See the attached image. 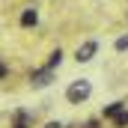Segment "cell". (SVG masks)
Segmentation results:
<instances>
[{
  "label": "cell",
  "instance_id": "6da1fadb",
  "mask_svg": "<svg viewBox=\"0 0 128 128\" xmlns=\"http://www.w3.org/2000/svg\"><path fill=\"white\" fill-rule=\"evenodd\" d=\"M90 96H92V84H90L86 78L72 80V84H68V90H66V101H68V104H84Z\"/></svg>",
  "mask_w": 128,
  "mask_h": 128
},
{
  "label": "cell",
  "instance_id": "7a4b0ae2",
  "mask_svg": "<svg viewBox=\"0 0 128 128\" xmlns=\"http://www.w3.org/2000/svg\"><path fill=\"white\" fill-rule=\"evenodd\" d=\"M51 80H54V68H48V66L30 74V84H33V90H45V86H51Z\"/></svg>",
  "mask_w": 128,
  "mask_h": 128
},
{
  "label": "cell",
  "instance_id": "3957f363",
  "mask_svg": "<svg viewBox=\"0 0 128 128\" xmlns=\"http://www.w3.org/2000/svg\"><path fill=\"white\" fill-rule=\"evenodd\" d=\"M96 54H98V42H96V39H90V42L78 45V51H74V60H78V63H90Z\"/></svg>",
  "mask_w": 128,
  "mask_h": 128
},
{
  "label": "cell",
  "instance_id": "277c9868",
  "mask_svg": "<svg viewBox=\"0 0 128 128\" xmlns=\"http://www.w3.org/2000/svg\"><path fill=\"white\" fill-rule=\"evenodd\" d=\"M39 24V12L36 9H24L21 12V27H36Z\"/></svg>",
  "mask_w": 128,
  "mask_h": 128
},
{
  "label": "cell",
  "instance_id": "5b68a950",
  "mask_svg": "<svg viewBox=\"0 0 128 128\" xmlns=\"http://www.w3.org/2000/svg\"><path fill=\"white\" fill-rule=\"evenodd\" d=\"M119 110H122V101H113V104H107V107L101 110V116H104V119H113Z\"/></svg>",
  "mask_w": 128,
  "mask_h": 128
},
{
  "label": "cell",
  "instance_id": "8992f818",
  "mask_svg": "<svg viewBox=\"0 0 128 128\" xmlns=\"http://www.w3.org/2000/svg\"><path fill=\"white\" fill-rule=\"evenodd\" d=\"M113 128H128V110H125V107L113 116Z\"/></svg>",
  "mask_w": 128,
  "mask_h": 128
},
{
  "label": "cell",
  "instance_id": "52a82bcc",
  "mask_svg": "<svg viewBox=\"0 0 128 128\" xmlns=\"http://www.w3.org/2000/svg\"><path fill=\"white\" fill-rule=\"evenodd\" d=\"M60 63H63V51L57 48V51L51 54V60H48V68H57V66H60Z\"/></svg>",
  "mask_w": 128,
  "mask_h": 128
},
{
  "label": "cell",
  "instance_id": "ba28073f",
  "mask_svg": "<svg viewBox=\"0 0 128 128\" xmlns=\"http://www.w3.org/2000/svg\"><path fill=\"white\" fill-rule=\"evenodd\" d=\"M116 51H128V36H119L116 39Z\"/></svg>",
  "mask_w": 128,
  "mask_h": 128
},
{
  "label": "cell",
  "instance_id": "9c48e42d",
  "mask_svg": "<svg viewBox=\"0 0 128 128\" xmlns=\"http://www.w3.org/2000/svg\"><path fill=\"white\" fill-rule=\"evenodd\" d=\"M42 128H63V122H57V119H51V122H45Z\"/></svg>",
  "mask_w": 128,
  "mask_h": 128
},
{
  "label": "cell",
  "instance_id": "30bf717a",
  "mask_svg": "<svg viewBox=\"0 0 128 128\" xmlns=\"http://www.w3.org/2000/svg\"><path fill=\"white\" fill-rule=\"evenodd\" d=\"M0 78H6V66L3 63H0Z\"/></svg>",
  "mask_w": 128,
  "mask_h": 128
},
{
  "label": "cell",
  "instance_id": "8fae6325",
  "mask_svg": "<svg viewBox=\"0 0 128 128\" xmlns=\"http://www.w3.org/2000/svg\"><path fill=\"white\" fill-rule=\"evenodd\" d=\"M12 128H27V122H15V125H12Z\"/></svg>",
  "mask_w": 128,
  "mask_h": 128
}]
</instances>
